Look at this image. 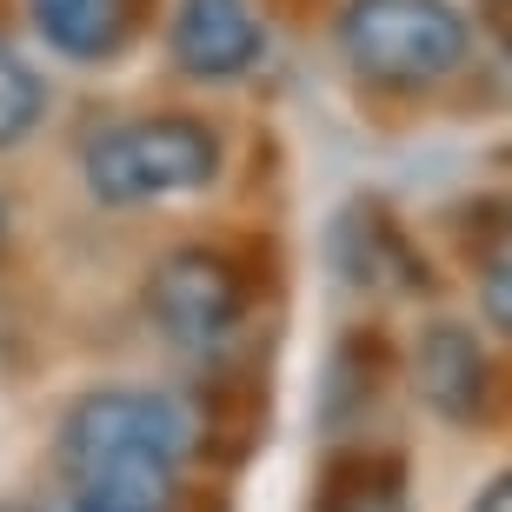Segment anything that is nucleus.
Instances as JSON below:
<instances>
[{"instance_id": "f257e3e1", "label": "nucleus", "mask_w": 512, "mask_h": 512, "mask_svg": "<svg viewBox=\"0 0 512 512\" xmlns=\"http://www.w3.org/2000/svg\"><path fill=\"white\" fill-rule=\"evenodd\" d=\"M193 406L147 386H94L60 413V512H173Z\"/></svg>"}, {"instance_id": "f03ea898", "label": "nucleus", "mask_w": 512, "mask_h": 512, "mask_svg": "<svg viewBox=\"0 0 512 512\" xmlns=\"http://www.w3.org/2000/svg\"><path fill=\"white\" fill-rule=\"evenodd\" d=\"M227 147L207 120L193 114H140L100 127L80 153L87 193L100 207H153V200H180L220 180Z\"/></svg>"}, {"instance_id": "7ed1b4c3", "label": "nucleus", "mask_w": 512, "mask_h": 512, "mask_svg": "<svg viewBox=\"0 0 512 512\" xmlns=\"http://www.w3.org/2000/svg\"><path fill=\"white\" fill-rule=\"evenodd\" d=\"M333 34L346 67L380 87H433L473 54V27L453 0H346Z\"/></svg>"}, {"instance_id": "20e7f679", "label": "nucleus", "mask_w": 512, "mask_h": 512, "mask_svg": "<svg viewBox=\"0 0 512 512\" xmlns=\"http://www.w3.org/2000/svg\"><path fill=\"white\" fill-rule=\"evenodd\" d=\"M147 320L180 353H220L247 320V273L220 247H173L147 273Z\"/></svg>"}, {"instance_id": "39448f33", "label": "nucleus", "mask_w": 512, "mask_h": 512, "mask_svg": "<svg viewBox=\"0 0 512 512\" xmlns=\"http://www.w3.org/2000/svg\"><path fill=\"white\" fill-rule=\"evenodd\" d=\"M173 67L187 80H240L260 67L266 54V20L253 0H173V27H167Z\"/></svg>"}, {"instance_id": "423d86ee", "label": "nucleus", "mask_w": 512, "mask_h": 512, "mask_svg": "<svg viewBox=\"0 0 512 512\" xmlns=\"http://www.w3.org/2000/svg\"><path fill=\"white\" fill-rule=\"evenodd\" d=\"M413 380H419V399L433 406L439 419L453 426H479L486 419V399H493V360L479 346L473 326L459 320H433L413 346Z\"/></svg>"}, {"instance_id": "0eeeda50", "label": "nucleus", "mask_w": 512, "mask_h": 512, "mask_svg": "<svg viewBox=\"0 0 512 512\" xmlns=\"http://www.w3.org/2000/svg\"><path fill=\"white\" fill-rule=\"evenodd\" d=\"M27 20L60 60L100 67L140 34V0H27Z\"/></svg>"}, {"instance_id": "6e6552de", "label": "nucleus", "mask_w": 512, "mask_h": 512, "mask_svg": "<svg viewBox=\"0 0 512 512\" xmlns=\"http://www.w3.org/2000/svg\"><path fill=\"white\" fill-rule=\"evenodd\" d=\"M320 512H406V486H399V453H346L326 473Z\"/></svg>"}, {"instance_id": "1a4fd4ad", "label": "nucleus", "mask_w": 512, "mask_h": 512, "mask_svg": "<svg viewBox=\"0 0 512 512\" xmlns=\"http://www.w3.org/2000/svg\"><path fill=\"white\" fill-rule=\"evenodd\" d=\"M40 114H47V87H40V74L0 40V147H20V140L40 127Z\"/></svg>"}, {"instance_id": "9d476101", "label": "nucleus", "mask_w": 512, "mask_h": 512, "mask_svg": "<svg viewBox=\"0 0 512 512\" xmlns=\"http://www.w3.org/2000/svg\"><path fill=\"white\" fill-rule=\"evenodd\" d=\"M479 306H486V320L512 340V247L486 260V273H479Z\"/></svg>"}, {"instance_id": "9b49d317", "label": "nucleus", "mask_w": 512, "mask_h": 512, "mask_svg": "<svg viewBox=\"0 0 512 512\" xmlns=\"http://www.w3.org/2000/svg\"><path fill=\"white\" fill-rule=\"evenodd\" d=\"M473 512H512V473H499L493 486L473 499Z\"/></svg>"}, {"instance_id": "f8f14e48", "label": "nucleus", "mask_w": 512, "mask_h": 512, "mask_svg": "<svg viewBox=\"0 0 512 512\" xmlns=\"http://www.w3.org/2000/svg\"><path fill=\"white\" fill-rule=\"evenodd\" d=\"M0 247H7V207H0Z\"/></svg>"}, {"instance_id": "ddd939ff", "label": "nucleus", "mask_w": 512, "mask_h": 512, "mask_svg": "<svg viewBox=\"0 0 512 512\" xmlns=\"http://www.w3.org/2000/svg\"><path fill=\"white\" fill-rule=\"evenodd\" d=\"M499 7H512V0H499Z\"/></svg>"}, {"instance_id": "4468645a", "label": "nucleus", "mask_w": 512, "mask_h": 512, "mask_svg": "<svg viewBox=\"0 0 512 512\" xmlns=\"http://www.w3.org/2000/svg\"><path fill=\"white\" fill-rule=\"evenodd\" d=\"M0 512H14V506H0Z\"/></svg>"}]
</instances>
